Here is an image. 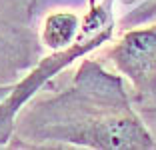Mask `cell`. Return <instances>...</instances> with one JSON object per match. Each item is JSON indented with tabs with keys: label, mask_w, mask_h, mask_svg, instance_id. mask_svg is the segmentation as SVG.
Segmentation results:
<instances>
[{
	"label": "cell",
	"mask_w": 156,
	"mask_h": 150,
	"mask_svg": "<svg viewBox=\"0 0 156 150\" xmlns=\"http://www.w3.org/2000/svg\"><path fill=\"white\" fill-rule=\"evenodd\" d=\"M156 18V0H150L148 4L140 6L136 12H132L130 16L124 18V24H140L144 20H152Z\"/></svg>",
	"instance_id": "277c9868"
},
{
	"label": "cell",
	"mask_w": 156,
	"mask_h": 150,
	"mask_svg": "<svg viewBox=\"0 0 156 150\" xmlns=\"http://www.w3.org/2000/svg\"><path fill=\"white\" fill-rule=\"evenodd\" d=\"M108 56L140 96L156 94V24L128 30Z\"/></svg>",
	"instance_id": "7a4b0ae2"
},
{
	"label": "cell",
	"mask_w": 156,
	"mask_h": 150,
	"mask_svg": "<svg viewBox=\"0 0 156 150\" xmlns=\"http://www.w3.org/2000/svg\"><path fill=\"white\" fill-rule=\"evenodd\" d=\"M112 32H114V24L106 26L104 30H100L98 34H94L90 38H78L72 46H68L64 50H54L50 56L42 58L40 64L30 74H26L18 84H14L12 92L0 102V146L6 144L8 138L12 136L16 114L20 112V108L28 100L32 98L50 78H54L60 70H64L74 60L82 58L88 52L100 48L104 42H108L112 38Z\"/></svg>",
	"instance_id": "6da1fadb"
},
{
	"label": "cell",
	"mask_w": 156,
	"mask_h": 150,
	"mask_svg": "<svg viewBox=\"0 0 156 150\" xmlns=\"http://www.w3.org/2000/svg\"><path fill=\"white\" fill-rule=\"evenodd\" d=\"M12 88H14V84H0V102L12 92Z\"/></svg>",
	"instance_id": "5b68a950"
},
{
	"label": "cell",
	"mask_w": 156,
	"mask_h": 150,
	"mask_svg": "<svg viewBox=\"0 0 156 150\" xmlns=\"http://www.w3.org/2000/svg\"><path fill=\"white\" fill-rule=\"evenodd\" d=\"M80 26H82V22L74 12H54L50 16H46L44 20L42 42L52 52L54 50H64L78 40Z\"/></svg>",
	"instance_id": "3957f363"
},
{
	"label": "cell",
	"mask_w": 156,
	"mask_h": 150,
	"mask_svg": "<svg viewBox=\"0 0 156 150\" xmlns=\"http://www.w3.org/2000/svg\"><path fill=\"white\" fill-rule=\"evenodd\" d=\"M92 6H96V4H94V0H90V8H92Z\"/></svg>",
	"instance_id": "8992f818"
}]
</instances>
